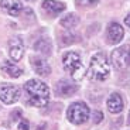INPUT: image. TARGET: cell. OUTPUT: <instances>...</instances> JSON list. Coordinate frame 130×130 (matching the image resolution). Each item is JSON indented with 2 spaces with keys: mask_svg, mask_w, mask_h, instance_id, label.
I'll return each instance as SVG.
<instances>
[{
  "mask_svg": "<svg viewBox=\"0 0 130 130\" xmlns=\"http://www.w3.org/2000/svg\"><path fill=\"white\" fill-rule=\"evenodd\" d=\"M9 54L13 61H20L24 55V44L20 37H14L9 42Z\"/></svg>",
  "mask_w": 130,
  "mask_h": 130,
  "instance_id": "7",
  "label": "cell"
},
{
  "mask_svg": "<svg viewBox=\"0 0 130 130\" xmlns=\"http://www.w3.org/2000/svg\"><path fill=\"white\" fill-rule=\"evenodd\" d=\"M27 2H32V0H27Z\"/></svg>",
  "mask_w": 130,
  "mask_h": 130,
  "instance_id": "24",
  "label": "cell"
},
{
  "mask_svg": "<svg viewBox=\"0 0 130 130\" xmlns=\"http://www.w3.org/2000/svg\"><path fill=\"white\" fill-rule=\"evenodd\" d=\"M20 116H21V110H14L13 115H11V119H13V120H17V117H20Z\"/></svg>",
  "mask_w": 130,
  "mask_h": 130,
  "instance_id": "21",
  "label": "cell"
},
{
  "mask_svg": "<svg viewBox=\"0 0 130 130\" xmlns=\"http://www.w3.org/2000/svg\"><path fill=\"white\" fill-rule=\"evenodd\" d=\"M124 36V31H123V27L117 23H112L109 24L107 27V32H106V37H107V42L109 44H119L120 40L123 38Z\"/></svg>",
  "mask_w": 130,
  "mask_h": 130,
  "instance_id": "8",
  "label": "cell"
},
{
  "mask_svg": "<svg viewBox=\"0 0 130 130\" xmlns=\"http://www.w3.org/2000/svg\"><path fill=\"white\" fill-rule=\"evenodd\" d=\"M85 74L92 81H105L109 78V74H110L109 64H107V58L103 52H98L92 57L89 68L88 71H85Z\"/></svg>",
  "mask_w": 130,
  "mask_h": 130,
  "instance_id": "2",
  "label": "cell"
},
{
  "mask_svg": "<svg viewBox=\"0 0 130 130\" xmlns=\"http://www.w3.org/2000/svg\"><path fill=\"white\" fill-rule=\"evenodd\" d=\"M32 68H34V71L38 75H41V76H48L50 72H51V68H50L48 62L42 58H38V57L32 58Z\"/></svg>",
  "mask_w": 130,
  "mask_h": 130,
  "instance_id": "13",
  "label": "cell"
},
{
  "mask_svg": "<svg viewBox=\"0 0 130 130\" xmlns=\"http://www.w3.org/2000/svg\"><path fill=\"white\" fill-rule=\"evenodd\" d=\"M45 129V126L44 124H41V126H37V130H44Z\"/></svg>",
  "mask_w": 130,
  "mask_h": 130,
  "instance_id": "22",
  "label": "cell"
},
{
  "mask_svg": "<svg viewBox=\"0 0 130 130\" xmlns=\"http://www.w3.org/2000/svg\"><path fill=\"white\" fill-rule=\"evenodd\" d=\"M20 98V89L16 85L11 84H3L0 86V101L7 105H11L19 101Z\"/></svg>",
  "mask_w": 130,
  "mask_h": 130,
  "instance_id": "6",
  "label": "cell"
},
{
  "mask_svg": "<svg viewBox=\"0 0 130 130\" xmlns=\"http://www.w3.org/2000/svg\"><path fill=\"white\" fill-rule=\"evenodd\" d=\"M102 119H103V115H102V112H93V122L95 123H101Z\"/></svg>",
  "mask_w": 130,
  "mask_h": 130,
  "instance_id": "19",
  "label": "cell"
},
{
  "mask_svg": "<svg viewBox=\"0 0 130 130\" xmlns=\"http://www.w3.org/2000/svg\"><path fill=\"white\" fill-rule=\"evenodd\" d=\"M24 91H26L28 101L32 106L41 107L45 106L50 101V89L44 82L38 79H30L24 85Z\"/></svg>",
  "mask_w": 130,
  "mask_h": 130,
  "instance_id": "1",
  "label": "cell"
},
{
  "mask_svg": "<svg viewBox=\"0 0 130 130\" xmlns=\"http://www.w3.org/2000/svg\"><path fill=\"white\" fill-rule=\"evenodd\" d=\"M2 71H3L4 75H9L11 78H19V76L23 75V69L19 68L16 64H13L10 61H4L2 64Z\"/></svg>",
  "mask_w": 130,
  "mask_h": 130,
  "instance_id": "14",
  "label": "cell"
},
{
  "mask_svg": "<svg viewBox=\"0 0 130 130\" xmlns=\"http://www.w3.org/2000/svg\"><path fill=\"white\" fill-rule=\"evenodd\" d=\"M98 2H99V0H75V3L78 4V6H82V7H85V6H95Z\"/></svg>",
  "mask_w": 130,
  "mask_h": 130,
  "instance_id": "17",
  "label": "cell"
},
{
  "mask_svg": "<svg viewBox=\"0 0 130 130\" xmlns=\"http://www.w3.org/2000/svg\"><path fill=\"white\" fill-rule=\"evenodd\" d=\"M106 105L110 113H120L123 110V99L119 93H112L107 99Z\"/></svg>",
  "mask_w": 130,
  "mask_h": 130,
  "instance_id": "11",
  "label": "cell"
},
{
  "mask_svg": "<svg viewBox=\"0 0 130 130\" xmlns=\"http://www.w3.org/2000/svg\"><path fill=\"white\" fill-rule=\"evenodd\" d=\"M75 41H78V40H76V36H74V34L65 36V37H62V40H61L62 44H72V42H75Z\"/></svg>",
  "mask_w": 130,
  "mask_h": 130,
  "instance_id": "18",
  "label": "cell"
},
{
  "mask_svg": "<svg viewBox=\"0 0 130 130\" xmlns=\"http://www.w3.org/2000/svg\"><path fill=\"white\" fill-rule=\"evenodd\" d=\"M62 64H64V69L68 74H71V76L76 81L82 79L85 76V67L81 61L78 52L75 51H69L67 52L62 58Z\"/></svg>",
  "mask_w": 130,
  "mask_h": 130,
  "instance_id": "3",
  "label": "cell"
},
{
  "mask_svg": "<svg viewBox=\"0 0 130 130\" xmlns=\"http://www.w3.org/2000/svg\"><path fill=\"white\" fill-rule=\"evenodd\" d=\"M19 130H30L28 127V122L27 120H21L19 123Z\"/></svg>",
  "mask_w": 130,
  "mask_h": 130,
  "instance_id": "20",
  "label": "cell"
},
{
  "mask_svg": "<svg viewBox=\"0 0 130 130\" xmlns=\"http://www.w3.org/2000/svg\"><path fill=\"white\" fill-rule=\"evenodd\" d=\"M36 50L42 54H50V41L47 38H40L38 41L36 42Z\"/></svg>",
  "mask_w": 130,
  "mask_h": 130,
  "instance_id": "16",
  "label": "cell"
},
{
  "mask_svg": "<svg viewBox=\"0 0 130 130\" xmlns=\"http://www.w3.org/2000/svg\"><path fill=\"white\" fill-rule=\"evenodd\" d=\"M0 6L10 16H19L21 13V10H23V6H21L19 0H3Z\"/></svg>",
  "mask_w": 130,
  "mask_h": 130,
  "instance_id": "10",
  "label": "cell"
},
{
  "mask_svg": "<svg viewBox=\"0 0 130 130\" xmlns=\"http://www.w3.org/2000/svg\"><path fill=\"white\" fill-rule=\"evenodd\" d=\"M112 64L116 69H124L129 65V47L123 45L120 48H116L110 55Z\"/></svg>",
  "mask_w": 130,
  "mask_h": 130,
  "instance_id": "5",
  "label": "cell"
},
{
  "mask_svg": "<svg viewBox=\"0 0 130 130\" xmlns=\"http://www.w3.org/2000/svg\"><path fill=\"white\" fill-rule=\"evenodd\" d=\"M59 24H61L64 28L71 30V28H74V27H76L79 24V17L76 16V14H74V13H69V14L64 16L61 20H59Z\"/></svg>",
  "mask_w": 130,
  "mask_h": 130,
  "instance_id": "15",
  "label": "cell"
},
{
  "mask_svg": "<svg viewBox=\"0 0 130 130\" xmlns=\"http://www.w3.org/2000/svg\"><path fill=\"white\" fill-rule=\"evenodd\" d=\"M76 89H78V86L75 84L64 79V81H59L57 84L55 91H57V95H59V96H71V95H74L76 92Z\"/></svg>",
  "mask_w": 130,
  "mask_h": 130,
  "instance_id": "9",
  "label": "cell"
},
{
  "mask_svg": "<svg viewBox=\"0 0 130 130\" xmlns=\"http://www.w3.org/2000/svg\"><path fill=\"white\" fill-rule=\"evenodd\" d=\"M89 106L84 102H75L71 106L68 107V112H67V116H68V120L74 124H82L89 119Z\"/></svg>",
  "mask_w": 130,
  "mask_h": 130,
  "instance_id": "4",
  "label": "cell"
},
{
  "mask_svg": "<svg viewBox=\"0 0 130 130\" xmlns=\"http://www.w3.org/2000/svg\"><path fill=\"white\" fill-rule=\"evenodd\" d=\"M124 23H126V26H129V16H127L126 19H124Z\"/></svg>",
  "mask_w": 130,
  "mask_h": 130,
  "instance_id": "23",
  "label": "cell"
},
{
  "mask_svg": "<svg viewBox=\"0 0 130 130\" xmlns=\"http://www.w3.org/2000/svg\"><path fill=\"white\" fill-rule=\"evenodd\" d=\"M65 4L61 3V2H57V0H45L42 3V9L45 10L48 14L51 16H55V14H59L65 10Z\"/></svg>",
  "mask_w": 130,
  "mask_h": 130,
  "instance_id": "12",
  "label": "cell"
}]
</instances>
